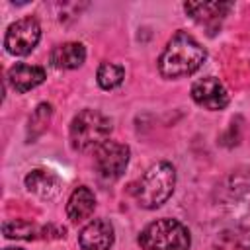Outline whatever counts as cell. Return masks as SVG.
I'll list each match as a JSON object with an SVG mask.
<instances>
[{
    "label": "cell",
    "instance_id": "6da1fadb",
    "mask_svg": "<svg viewBox=\"0 0 250 250\" xmlns=\"http://www.w3.org/2000/svg\"><path fill=\"white\" fill-rule=\"evenodd\" d=\"M205 49L197 43L193 35L180 29L172 35L166 43L160 59H158V72L164 78H182L193 74L205 62Z\"/></svg>",
    "mask_w": 250,
    "mask_h": 250
},
{
    "label": "cell",
    "instance_id": "7a4b0ae2",
    "mask_svg": "<svg viewBox=\"0 0 250 250\" xmlns=\"http://www.w3.org/2000/svg\"><path fill=\"white\" fill-rule=\"evenodd\" d=\"M174 186H176L174 166L170 162H156L141 176L133 193L141 207L156 209L172 195Z\"/></svg>",
    "mask_w": 250,
    "mask_h": 250
},
{
    "label": "cell",
    "instance_id": "3957f363",
    "mask_svg": "<svg viewBox=\"0 0 250 250\" xmlns=\"http://www.w3.org/2000/svg\"><path fill=\"white\" fill-rule=\"evenodd\" d=\"M111 133V119L98 109H82L70 123V145L78 152L100 148Z\"/></svg>",
    "mask_w": 250,
    "mask_h": 250
},
{
    "label": "cell",
    "instance_id": "277c9868",
    "mask_svg": "<svg viewBox=\"0 0 250 250\" xmlns=\"http://www.w3.org/2000/svg\"><path fill=\"white\" fill-rule=\"evenodd\" d=\"M143 250H189V230L176 219H156L139 234Z\"/></svg>",
    "mask_w": 250,
    "mask_h": 250
},
{
    "label": "cell",
    "instance_id": "5b68a950",
    "mask_svg": "<svg viewBox=\"0 0 250 250\" xmlns=\"http://www.w3.org/2000/svg\"><path fill=\"white\" fill-rule=\"evenodd\" d=\"M39 39H41V25L35 18L29 16V18H21L10 23V27L6 29L4 47L10 55L23 57L35 49Z\"/></svg>",
    "mask_w": 250,
    "mask_h": 250
},
{
    "label": "cell",
    "instance_id": "8992f818",
    "mask_svg": "<svg viewBox=\"0 0 250 250\" xmlns=\"http://www.w3.org/2000/svg\"><path fill=\"white\" fill-rule=\"evenodd\" d=\"M129 146L117 141H105L94 152V164L104 180H117L129 164Z\"/></svg>",
    "mask_w": 250,
    "mask_h": 250
},
{
    "label": "cell",
    "instance_id": "52a82bcc",
    "mask_svg": "<svg viewBox=\"0 0 250 250\" xmlns=\"http://www.w3.org/2000/svg\"><path fill=\"white\" fill-rule=\"evenodd\" d=\"M191 98L197 105L209 109V111H219L229 105V92L225 84L215 78V76H205L191 86Z\"/></svg>",
    "mask_w": 250,
    "mask_h": 250
},
{
    "label": "cell",
    "instance_id": "ba28073f",
    "mask_svg": "<svg viewBox=\"0 0 250 250\" xmlns=\"http://www.w3.org/2000/svg\"><path fill=\"white\" fill-rule=\"evenodd\" d=\"M115 240L113 225L107 219L90 221L78 234V244L82 250H109Z\"/></svg>",
    "mask_w": 250,
    "mask_h": 250
},
{
    "label": "cell",
    "instance_id": "9c48e42d",
    "mask_svg": "<svg viewBox=\"0 0 250 250\" xmlns=\"http://www.w3.org/2000/svg\"><path fill=\"white\" fill-rule=\"evenodd\" d=\"M25 188L35 193L41 199H55L62 188L61 178L51 172V170H43V168H35L25 176Z\"/></svg>",
    "mask_w": 250,
    "mask_h": 250
},
{
    "label": "cell",
    "instance_id": "30bf717a",
    "mask_svg": "<svg viewBox=\"0 0 250 250\" xmlns=\"http://www.w3.org/2000/svg\"><path fill=\"white\" fill-rule=\"evenodd\" d=\"M184 8L197 23L205 27H215L232 8V4L230 2H186Z\"/></svg>",
    "mask_w": 250,
    "mask_h": 250
},
{
    "label": "cell",
    "instance_id": "8fae6325",
    "mask_svg": "<svg viewBox=\"0 0 250 250\" xmlns=\"http://www.w3.org/2000/svg\"><path fill=\"white\" fill-rule=\"evenodd\" d=\"M47 78L45 68L43 66H35V64H25V62H18L8 70V82L10 86L18 92L23 94L35 86H39L43 80Z\"/></svg>",
    "mask_w": 250,
    "mask_h": 250
},
{
    "label": "cell",
    "instance_id": "7c38bea8",
    "mask_svg": "<svg viewBox=\"0 0 250 250\" xmlns=\"http://www.w3.org/2000/svg\"><path fill=\"white\" fill-rule=\"evenodd\" d=\"M94 209H96V195L86 186L76 188L66 201V217L72 223H80L88 219L94 213Z\"/></svg>",
    "mask_w": 250,
    "mask_h": 250
},
{
    "label": "cell",
    "instance_id": "4fadbf2b",
    "mask_svg": "<svg viewBox=\"0 0 250 250\" xmlns=\"http://www.w3.org/2000/svg\"><path fill=\"white\" fill-rule=\"evenodd\" d=\"M84 61H86V49H84L82 43H76V41L61 43V45H57V47L53 49V53H51V62H53V66L64 68V70L78 68Z\"/></svg>",
    "mask_w": 250,
    "mask_h": 250
},
{
    "label": "cell",
    "instance_id": "5bb4252c",
    "mask_svg": "<svg viewBox=\"0 0 250 250\" xmlns=\"http://www.w3.org/2000/svg\"><path fill=\"white\" fill-rule=\"evenodd\" d=\"M2 232H4L6 238L31 240V238H41L43 227H37V225L29 223V221H21V219H12V221H4Z\"/></svg>",
    "mask_w": 250,
    "mask_h": 250
},
{
    "label": "cell",
    "instance_id": "9a60e30c",
    "mask_svg": "<svg viewBox=\"0 0 250 250\" xmlns=\"http://www.w3.org/2000/svg\"><path fill=\"white\" fill-rule=\"evenodd\" d=\"M51 115H53L51 104H39L35 107V111L29 117V125H27V141L29 143L47 131V127L51 123Z\"/></svg>",
    "mask_w": 250,
    "mask_h": 250
},
{
    "label": "cell",
    "instance_id": "2e32d148",
    "mask_svg": "<svg viewBox=\"0 0 250 250\" xmlns=\"http://www.w3.org/2000/svg\"><path fill=\"white\" fill-rule=\"evenodd\" d=\"M96 78H98L100 88L113 90V88H117L123 82L125 68L121 64H115V62H102L100 68H98V72H96Z\"/></svg>",
    "mask_w": 250,
    "mask_h": 250
},
{
    "label": "cell",
    "instance_id": "e0dca14e",
    "mask_svg": "<svg viewBox=\"0 0 250 250\" xmlns=\"http://www.w3.org/2000/svg\"><path fill=\"white\" fill-rule=\"evenodd\" d=\"M229 238H230V244L236 246L238 250H250V229H240Z\"/></svg>",
    "mask_w": 250,
    "mask_h": 250
},
{
    "label": "cell",
    "instance_id": "ac0fdd59",
    "mask_svg": "<svg viewBox=\"0 0 250 250\" xmlns=\"http://www.w3.org/2000/svg\"><path fill=\"white\" fill-rule=\"evenodd\" d=\"M4 250H21V248H4Z\"/></svg>",
    "mask_w": 250,
    "mask_h": 250
}]
</instances>
